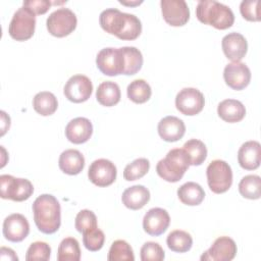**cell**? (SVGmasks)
I'll return each mask as SVG.
<instances>
[{
  "label": "cell",
  "mask_w": 261,
  "mask_h": 261,
  "mask_svg": "<svg viewBox=\"0 0 261 261\" xmlns=\"http://www.w3.org/2000/svg\"><path fill=\"white\" fill-rule=\"evenodd\" d=\"M101 28L120 40H136L142 33L141 20L135 15L121 12L116 8H108L100 13Z\"/></svg>",
  "instance_id": "6da1fadb"
},
{
  "label": "cell",
  "mask_w": 261,
  "mask_h": 261,
  "mask_svg": "<svg viewBox=\"0 0 261 261\" xmlns=\"http://www.w3.org/2000/svg\"><path fill=\"white\" fill-rule=\"evenodd\" d=\"M34 220L38 229L46 234L56 232L61 224V208L58 200L50 195L43 194L33 203Z\"/></svg>",
  "instance_id": "7a4b0ae2"
},
{
  "label": "cell",
  "mask_w": 261,
  "mask_h": 261,
  "mask_svg": "<svg viewBox=\"0 0 261 261\" xmlns=\"http://www.w3.org/2000/svg\"><path fill=\"white\" fill-rule=\"evenodd\" d=\"M196 16L202 23L217 30H226L234 22L232 10L215 0H200L196 7Z\"/></svg>",
  "instance_id": "3957f363"
},
{
  "label": "cell",
  "mask_w": 261,
  "mask_h": 261,
  "mask_svg": "<svg viewBox=\"0 0 261 261\" xmlns=\"http://www.w3.org/2000/svg\"><path fill=\"white\" fill-rule=\"evenodd\" d=\"M191 165L190 158L182 148L171 149L166 156L156 165L158 175L168 182H176L181 179Z\"/></svg>",
  "instance_id": "277c9868"
},
{
  "label": "cell",
  "mask_w": 261,
  "mask_h": 261,
  "mask_svg": "<svg viewBox=\"0 0 261 261\" xmlns=\"http://www.w3.org/2000/svg\"><path fill=\"white\" fill-rule=\"evenodd\" d=\"M35 28L36 14L30 8L22 5L14 12L8 27V33L12 39L21 42L33 37Z\"/></svg>",
  "instance_id": "5b68a950"
},
{
  "label": "cell",
  "mask_w": 261,
  "mask_h": 261,
  "mask_svg": "<svg viewBox=\"0 0 261 261\" xmlns=\"http://www.w3.org/2000/svg\"><path fill=\"white\" fill-rule=\"evenodd\" d=\"M206 175L209 189L215 194L225 193L231 187L232 170L224 160L211 161L206 169Z\"/></svg>",
  "instance_id": "8992f818"
},
{
  "label": "cell",
  "mask_w": 261,
  "mask_h": 261,
  "mask_svg": "<svg viewBox=\"0 0 261 261\" xmlns=\"http://www.w3.org/2000/svg\"><path fill=\"white\" fill-rule=\"evenodd\" d=\"M1 198L22 202L28 200L34 193L33 184L27 178H17L10 174L0 176Z\"/></svg>",
  "instance_id": "52a82bcc"
},
{
  "label": "cell",
  "mask_w": 261,
  "mask_h": 261,
  "mask_svg": "<svg viewBox=\"0 0 261 261\" xmlns=\"http://www.w3.org/2000/svg\"><path fill=\"white\" fill-rule=\"evenodd\" d=\"M77 24V19L72 10L61 7L53 11L46 20L48 32L57 38H63L71 34Z\"/></svg>",
  "instance_id": "ba28073f"
},
{
  "label": "cell",
  "mask_w": 261,
  "mask_h": 261,
  "mask_svg": "<svg viewBox=\"0 0 261 261\" xmlns=\"http://www.w3.org/2000/svg\"><path fill=\"white\" fill-rule=\"evenodd\" d=\"M98 69L105 75L116 76L124 72V57L120 48L107 47L99 51L96 57Z\"/></svg>",
  "instance_id": "9c48e42d"
},
{
  "label": "cell",
  "mask_w": 261,
  "mask_h": 261,
  "mask_svg": "<svg viewBox=\"0 0 261 261\" xmlns=\"http://www.w3.org/2000/svg\"><path fill=\"white\" fill-rule=\"evenodd\" d=\"M204 105V95L195 88H184L175 97L176 109L184 115H196L203 110Z\"/></svg>",
  "instance_id": "30bf717a"
},
{
  "label": "cell",
  "mask_w": 261,
  "mask_h": 261,
  "mask_svg": "<svg viewBox=\"0 0 261 261\" xmlns=\"http://www.w3.org/2000/svg\"><path fill=\"white\" fill-rule=\"evenodd\" d=\"M116 166L108 159L100 158L93 161L88 170L89 179L98 187H108L116 179Z\"/></svg>",
  "instance_id": "8fae6325"
},
{
  "label": "cell",
  "mask_w": 261,
  "mask_h": 261,
  "mask_svg": "<svg viewBox=\"0 0 261 261\" xmlns=\"http://www.w3.org/2000/svg\"><path fill=\"white\" fill-rule=\"evenodd\" d=\"M93 92V84L91 80L84 74H75L66 82L63 93L65 97L73 103H82L87 101Z\"/></svg>",
  "instance_id": "7c38bea8"
},
{
  "label": "cell",
  "mask_w": 261,
  "mask_h": 261,
  "mask_svg": "<svg viewBox=\"0 0 261 261\" xmlns=\"http://www.w3.org/2000/svg\"><path fill=\"white\" fill-rule=\"evenodd\" d=\"M161 11L164 20L172 27H181L190 19V9L184 0H161Z\"/></svg>",
  "instance_id": "4fadbf2b"
},
{
  "label": "cell",
  "mask_w": 261,
  "mask_h": 261,
  "mask_svg": "<svg viewBox=\"0 0 261 261\" xmlns=\"http://www.w3.org/2000/svg\"><path fill=\"white\" fill-rule=\"evenodd\" d=\"M237 245L228 237L217 238L212 246L201 256V261H230L237 254Z\"/></svg>",
  "instance_id": "5bb4252c"
},
{
  "label": "cell",
  "mask_w": 261,
  "mask_h": 261,
  "mask_svg": "<svg viewBox=\"0 0 261 261\" xmlns=\"http://www.w3.org/2000/svg\"><path fill=\"white\" fill-rule=\"evenodd\" d=\"M30 233L28 219L19 213L8 215L3 221V236L12 243L23 241Z\"/></svg>",
  "instance_id": "9a60e30c"
},
{
  "label": "cell",
  "mask_w": 261,
  "mask_h": 261,
  "mask_svg": "<svg viewBox=\"0 0 261 261\" xmlns=\"http://www.w3.org/2000/svg\"><path fill=\"white\" fill-rule=\"evenodd\" d=\"M223 79L229 88L241 91L250 84L251 71L243 62H231L224 67Z\"/></svg>",
  "instance_id": "2e32d148"
},
{
  "label": "cell",
  "mask_w": 261,
  "mask_h": 261,
  "mask_svg": "<svg viewBox=\"0 0 261 261\" xmlns=\"http://www.w3.org/2000/svg\"><path fill=\"white\" fill-rule=\"evenodd\" d=\"M170 223L168 212L163 208H151L143 218L144 230L153 237H158L166 231Z\"/></svg>",
  "instance_id": "e0dca14e"
},
{
  "label": "cell",
  "mask_w": 261,
  "mask_h": 261,
  "mask_svg": "<svg viewBox=\"0 0 261 261\" xmlns=\"http://www.w3.org/2000/svg\"><path fill=\"white\" fill-rule=\"evenodd\" d=\"M221 47L224 55L232 62H239L248 51V43L240 33H229L222 38Z\"/></svg>",
  "instance_id": "ac0fdd59"
},
{
  "label": "cell",
  "mask_w": 261,
  "mask_h": 261,
  "mask_svg": "<svg viewBox=\"0 0 261 261\" xmlns=\"http://www.w3.org/2000/svg\"><path fill=\"white\" fill-rule=\"evenodd\" d=\"M92 134V122L86 117L73 118L65 126V137L73 144H83L88 142Z\"/></svg>",
  "instance_id": "d6986e66"
},
{
  "label": "cell",
  "mask_w": 261,
  "mask_h": 261,
  "mask_svg": "<svg viewBox=\"0 0 261 261\" xmlns=\"http://www.w3.org/2000/svg\"><path fill=\"white\" fill-rule=\"evenodd\" d=\"M157 129L162 140L166 142H176L184 137L186 125L180 118L168 115L159 121Z\"/></svg>",
  "instance_id": "ffe728a7"
},
{
  "label": "cell",
  "mask_w": 261,
  "mask_h": 261,
  "mask_svg": "<svg viewBox=\"0 0 261 261\" xmlns=\"http://www.w3.org/2000/svg\"><path fill=\"white\" fill-rule=\"evenodd\" d=\"M238 161L242 168L246 170L257 169L261 161V146L257 141L244 143L238 152Z\"/></svg>",
  "instance_id": "44dd1931"
},
{
  "label": "cell",
  "mask_w": 261,
  "mask_h": 261,
  "mask_svg": "<svg viewBox=\"0 0 261 261\" xmlns=\"http://www.w3.org/2000/svg\"><path fill=\"white\" fill-rule=\"evenodd\" d=\"M121 200L126 208L130 210H139L149 202L150 192L142 185L132 186L124 190Z\"/></svg>",
  "instance_id": "7402d4cb"
},
{
  "label": "cell",
  "mask_w": 261,
  "mask_h": 261,
  "mask_svg": "<svg viewBox=\"0 0 261 261\" xmlns=\"http://www.w3.org/2000/svg\"><path fill=\"white\" fill-rule=\"evenodd\" d=\"M59 168L66 174L76 175L85 167L84 155L75 149H67L59 156Z\"/></svg>",
  "instance_id": "603a6c76"
},
{
  "label": "cell",
  "mask_w": 261,
  "mask_h": 261,
  "mask_svg": "<svg viewBox=\"0 0 261 261\" xmlns=\"http://www.w3.org/2000/svg\"><path fill=\"white\" fill-rule=\"evenodd\" d=\"M217 113L219 117L229 123L241 121L246 115V108L244 104L236 99H225L217 106Z\"/></svg>",
  "instance_id": "cb8c5ba5"
},
{
  "label": "cell",
  "mask_w": 261,
  "mask_h": 261,
  "mask_svg": "<svg viewBox=\"0 0 261 261\" xmlns=\"http://www.w3.org/2000/svg\"><path fill=\"white\" fill-rule=\"evenodd\" d=\"M120 89L119 86L111 81H106L98 86L96 91L97 101L106 107L116 105L120 101Z\"/></svg>",
  "instance_id": "d4e9b609"
},
{
  "label": "cell",
  "mask_w": 261,
  "mask_h": 261,
  "mask_svg": "<svg viewBox=\"0 0 261 261\" xmlns=\"http://www.w3.org/2000/svg\"><path fill=\"white\" fill-rule=\"evenodd\" d=\"M177 196L182 204L197 206L200 205L204 200L205 192L199 184L188 181L178 188Z\"/></svg>",
  "instance_id": "484cf974"
},
{
  "label": "cell",
  "mask_w": 261,
  "mask_h": 261,
  "mask_svg": "<svg viewBox=\"0 0 261 261\" xmlns=\"http://www.w3.org/2000/svg\"><path fill=\"white\" fill-rule=\"evenodd\" d=\"M35 111L43 116L52 115L58 107V101L55 95L48 91H43L35 95L33 99Z\"/></svg>",
  "instance_id": "4316f807"
},
{
  "label": "cell",
  "mask_w": 261,
  "mask_h": 261,
  "mask_svg": "<svg viewBox=\"0 0 261 261\" xmlns=\"http://www.w3.org/2000/svg\"><path fill=\"white\" fill-rule=\"evenodd\" d=\"M167 247L176 253H186L191 250L193 246V239L191 234L185 230H172L166 239Z\"/></svg>",
  "instance_id": "83f0119b"
},
{
  "label": "cell",
  "mask_w": 261,
  "mask_h": 261,
  "mask_svg": "<svg viewBox=\"0 0 261 261\" xmlns=\"http://www.w3.org/2000/svg\"><path fill=\"white\" fill-rule=\"evenodd\" d=\"M126 93L130 101L137 104H143L150 99L152 95V90L150 85L145 80L138 79L133 81L127 86Z\"/></svg>",
  "instance_id": "f1b7e54d"
},
{
  "label": "cell",
  "mask_w": 261,
  "mask_h": 261,
  "mask_svg": "<svg viewBox=\"0 0 261 261\" xmlns=\"http://www.w3.org/2000/svg\"><path fill=\"white\" fill-rule=\"evenodd\" d=\"M124 57V72L125 75L136 74L143 65V55L136 47L124 46L120 48Z\"/></svg>",
  "instance_id": "f546056e"
},
{
  "label": "cell",
  "mask_w": 261,
  "mask_h": 261,
  "mask_svg": "<svg viewBox=\"0 0 261 261\" xmlns=\"http://www.w3.org/2000/svg\"><path fill=\"white\" fill-rule=\"evenodd\" d=\"M240 194L247 199L257 200L261 196V178L256 174L244 176L239 184Z\"/></svg>",
  "instance_id": "4dcf8cb0"
},
{
  "label": "cell",
  "mask_w": 261,
  "mask_h": 261,
  "mask_svg": "<svg viewBox=\"0 0 261 261\" xmlns=\"http://www.w3.org/2000/svg\"><path fill=\"white\" fill-rule=\"evenodd\" d=\"M81 259V249L76 239L68 237L61 241L57 251L58 261H79Z\"/></svg>",
  "instance_id": "1f68e13d"
},
{
  "label": "cell",
  "mask_w": 261,
  "mask_h": 261,
  "mask_svg": "<svg viewBox=\"0 0 261 261\" xmlns=\"http://www.w3.org/2000/svg\"><path fill=\"white\" fill-rule=\"evenodd\" d=\"M190 158L191 165H201L207 157V148L205 144L197 139H191L182 146Z\"/></svg>",
  "instance_id": "d6a6232c"
},
{
  "label": "cell",
  "mask_w": 261,
  "mask_h": 261,
  "mask_svg": "<svg viewBox=\"0 0 261 261\" xmlns=\"http://www.w3.org/2000/svg\"><path fill=\"white\" fill-rule=\"evenodd\" d=\"M107 260L109 261H134L135 255L132 247L123 240L114 241L109 249Z\"/></svg>",
  "instance_id": "836d02e7"
},
{
  "label": "cell",
  "mask_w": 261,
  "mask_h": 261,
  "mask_svg": "<svg viewBox=\"0 0 261 261\" xmlns=\"http://www.w3.org/2000/svg\"><path fill=\"white\" fill-rule=\"evenodd\" d=\"M150 169V162L146 158H138L128 163L123 170V177L127 181L142 178Z\"/></svg>",
  "instance_id": "e575fe53"
},
{
  "label": "cell",
  "mask_w": 261,
  "mask_h": 261,
  "mask_svg": "<svg viewBox=\"0 0 261 261\" xmlns=\"http://www.w3.org/2000/svg\"><path fill=\"white\" fill-rule=\"evenodd\" d=\"M105 242L104 232L97 227L83 232V243L87 250L96 252L102 249Z\"/></svg>",
  "instance_id": "d590c367"
},
{
  "label": "cell",
  "mask_w": 261,
  "mask_h": 261,
  "mask_svg": "<svg viewBox=\"0 0 261 261\" xmlns=\"http://www.w3.org/2000/svg\"><path fill=\"white\" fill-rule=\"evenodd\" d=\"M51 255V248L50 246L45 242H34L30 245L27 254H25V260L28 261H34V260H41V261H47L50 259Z\"/></svg>",
  "instance_id": "8d00e7d4"
},
{
  "label": "cell",
  "mask_w": 261,
  "mask_h": 261,
  "mask_svg": "<svg viewBox=\"0 0 261 261\" xmlns=\"http://www.w3.org/2000/svg\"><path fill=\"white\" fill-rule=\"evenodd\" d=\"M74 226L76 230L82 233L84 231L97 227V217L95 213L88 209L81 210L75 216Z\"/></svg>",
  "instance_id": "74e56055"
},
{
  "label": "cell",
  "mask_w": 261,
  "mask_h": 261,
  "mask_svg": "<svg viewBox=\"0 0 261 261\" xmlns=\"http://www.w3.org/2000/svg\"><path fill=\"white\" fill-rule=\"evenodd\" d=\"M164 258V251L158 243L147 242L141 248L142 261H162Z\"/></svg>",
  "instance_id": "f35d334b"
},
{
  "label": "cell",
  "mask_w": 261,
  "mask_h": 261,
  "mask_svg": "<svg viewBox=\"0 0 261 261\" xmlns=\"http://www.w3.org/2000/svg\"><path fill=\"white\" fill-rule=\"evenodd\" d=\"M259 0H244L241 2L240 11L242 16L249 21H259L261 19L259 11Z\"/></svg>",
  "instance_id": "ab89813d"
},
{
  "label": "cell",
  "mask_w": 261,
  "mask_h": 261,
  "mask_svg": "<svg viewBox=\"0 0 261 261\" xmlns=\"http://www.w3.org/2000/svg\"><path fill=\"white\" fill-rule=\"evenodd\" d=\"M51 2L48 0H29L23 1V6L30 8L36 15L44 14L51 6Z\"/></svg>",
  "instance_id": "60d3db41"
},
{
  "label": "cell",
  "mask_w": 261,
  "mask_h": 261,
  "mask_svg": "<svg viewBox=\"0 0 261 261\" xmlns=\"http://www.w3.org/2000/svg\"><path fill=\"white\" fill-rule=\"evenodd\" d=\"M0 259L1 260H18V257L16 256L15 252L11 250L10 248L2 247L0 249Z\"/></svg>",
  "instance_id": "b9f144b4"
},
{
  "label": "cell",
  "mask_w": 261,
  "mask_h": 261,
  "mask_svg": "<svg viewBox=\"0 0 261 261\" xmlns=\"http://www.w3.org/2000/svg\"><path fill=\"white\" fill-rule=\"evenodd\" d=\"M1 136H3L10 126V118L6 115L4 111H1Z\"/></svg>",
  "instance_id": "7bdbcfd3"
},
{
  "label": "cell",
  "mask_w": 261,
  "mask_h": 261,
  "mask_svg": "<svg viewBox=\"0 0 261 261\" xmlns=\"http://www.w3.org/2000/svg\"><path fill=\"white\" fill-rule=\"evenodd\" d=\"M119 3L123 4V5H127V6H135V5H139L141 3H143V1H134V2H126V1H119Z\"/></svg>",
  "instance_id": "ee69618b"
}]
</instances>
